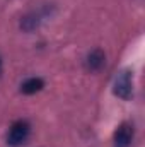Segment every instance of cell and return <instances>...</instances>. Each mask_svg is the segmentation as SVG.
I'll return each instance as SVG.
<instances>
[{"mask_svg":"<svg viewBox=\"0 0 145 147\" xmlns=\"http://www.w3.org/2000/svg\"><path fill=\"white\" fill-rule=\"evenodd\" d=\"M133 139V125L121 123L114 132V146L116 147H128Z\"/></svg>","mask_w":145,"mask_h":147,"instance_id":"cell-3","label":"cell"},{"mask_svg":"<svg viewBox=\"0 0 145 147\" xmlns=\"http://www.w3.org/2000/svg\"><path fill=\"white\" fill-rule=\"evenodd\" d=\"M0 72H2V60H0Z\"/></svg>","mask_w":145,"mask_h":147,"instance_id":"cell-6","label":"cell"},{"mask_svg":"<svg viewBox=\"0 0 145 147\" xmlns=\"http://www.w3.org/2000/svg\"><path fill=\"white\" fill-rule=\"evenodd\" d=\"M29 132H31V127H29L28 121L19 120V121L12 123V127L9 128V134H7V144L12 146V147L22 146L28 140Z\"/></svg>","mask_w":145,"mask_h":147,"instance_id":"cell-1","label":"cell"},{"mask_svg":"<svg viewBox=\"0 0 145 147\" xmlns=\"http://www.w3.org/2000/svg\"><path fill=\"white\" fill-rule=\"evenodd\" d=\"M43 86H44V82L39 77H31V79H28L21 84V91L24 94H34V92L43 89Z\"/></svg>","mask_w":145,"mask_h":147,"instance_id":"cell-5","label":"cell"},{"mask_svg":"<svg viewBox=\"0 0 145 147\" xmlns=\"http://www.w3.org/2000/svg\"><path fill=\"white\" fill-rule=\"evenodd\" d=\"M114 94L121 99H130L133 94V75L130 70H123L118 74L116 80H114Z\"/></svg>","mask_w":145,"mask_h":147,"instance_id":"cell-2","label":"cell"},{"mask_svg":"<svg viewBox=\"0 0 145 147\" xmlns=\"http://www.w3.org/2000/svg\"><path fill=\"white\" fill-rule=\"evenodd\" d=\"M85 65L89 70H99L103 65H104V53L101 50H94L87 55V60H85Z\"/></svg>","mask_w":145,"mask_h":147,"instance_id":"cell-4","label":"cell"}]
</instances>
